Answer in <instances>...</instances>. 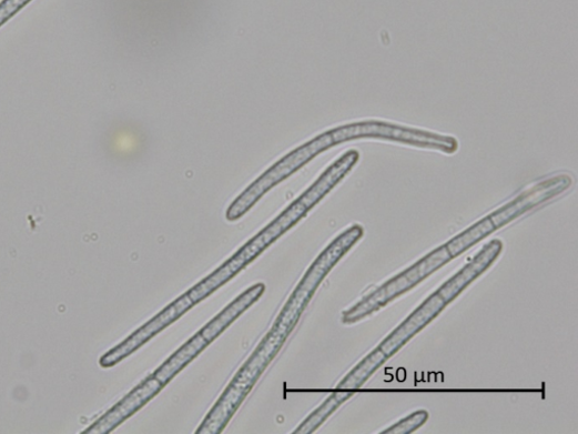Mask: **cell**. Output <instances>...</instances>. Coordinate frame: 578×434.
Here are the masks:
<instances>
[{
  "instance_id": "obj_1",
  "label": "cell",
  "mask_w": 578,
  "mask_h": 434,
  "mask_svg": "<svg viewBox=\"0 0 578 434\" xmlns=\"http://www.w3.org/2000/svg\"><path fill=\"white\" fill-rule=\"evenodd\" d=\"M361 153L349 150L341 155L297 200L250 240L214 273L192 287L187 294L194 304L206 300L220 287L237 276L242 270L260 256L287 231L296 226L358 164Z\"/></svg>"
},
{
  "instance_id": "obj_2",
  "label": "cell",
  "mask_w": 578,
  "mask_h": 434,
  "mask_svg": "<svg viewBox=\"0 0 578 434\" xmlns=\"http://www.w3.org/2000/svg\"><path fill=\"white\" fill-rule=\"evenodd\" d=\"M402 135V127L379 121L353 123L324 132L285 154L255 180L227 206L225 219L227 222L240 221L268 191L301 171L320 153L335 145L356 139H382L398 142Z\"/></svg>"
},
{
  "instance_id": "obj_3",
  "label": "cell",
  "mask_w": 578,
  "mask_h": 434,
  "mask_svg": "<svg viewBox=\"0 0 578 434\" xmlns=\"http://www.w3.org/2000/svg\"><path fill=\"white\" fill-rule=\"evenodd\" d=\"M266 285L258 283L231 302L181 349L165 360L143 382L142 386L155 397L182 370L213 343L231 323L252 307L265 293Z\"/></svg>"
},
{
  "instance_id": "obj_4",
  "label": "cell",
  "mask_w": 578,
  "mask_h": 434,
  "mask_svg": "<svg viewBox=\"0 0 578 434\" xmlns=\"http://www.w3.org/2000/svg\"><path fill=\"white\" fill-rule=\"evenodd\" d=\"M572 185V179L562 174L544 180L516 196L510 202L486 215L480 222L459 233L445 246L453 259L464 254L501 228L508 225L518 216L561 195Z\"/></svg>"
},
{
  "instance_id": "obj_5",
  "label": "cell",
  "mask_w": 578,
  "mask_h": 434,
  "mask_svg": "<svg viewBox=\"0 0 578 434\" xmlns=\"http://www.w3.org/2000/svg\"><path fill=\"white\" fill-rule=\"evenodd\" d=\"M447 304L435 292L409 317L404 320L371 354L355 366L337 385V391H356L362 388L369 377L407 345L417 334L435 320Z\"/></svg>"
},
{
  "instance_id": "obj_6",
  "label": "cell",
  "mask_w": 578,
  "mask_h": 434,
  "mask_svg": "<svg viewBox=\"0 0 578 434\" xmlns=\"http://www.w3.org/2000/svg\"><path fill=\"white\" fill-rule=\"evenodd\" d=\"M452 260L453 258L445 244L438 246L410 268L404 270L403 273L378 287L358 304L343 312L342 322L353 324L372 315L398 296L414 290Z\"/></svg>"
},
{
  "instance_id": "obj_7",
  "label": "cell",
  "mask_w": 578,
  "mask_h": 434,
  "mask_svg": "<svg viewBox=\"0 0 578 434\" xmlns=\"http://www.w3.org/2000/svg\"><path fill=\"white\" fill-rule=\"evenodd\" d=\"M193 306H195V304L186 292L142 325V327L132 334L126 341L104 354L100 360V365L103 367H111L119 364L169 327L173 322L181 319Z\"/></svg>"
},
{
  "instance_id": "obj_8",
  "label": "cell",
  "mask_w": 578,
  "mask_h": 434,
  "mask_svg": "<svg viewBox=\"0 0 578 434\" xmlns=\"http://www.w3.org/2000/svg\"><path fill=\"white\" fill-rule=\"evenodd\" d=\"M503 243L493 240L486 244L477 255L457 273L444 283L436 292L448 305L475 283L495 263L503 251Z\"/></svg>"
},
{
  "instance_id": "obj_9",
  "label": "cell",
  "mask_w": 578,
  "mask_h": 434,
  "mask_svg": "<svg viewBox=\"0 0 578 434\" xmlns=\"http://www.w3.org/2000/svg\"><path fill=\"white\" fill-rule=\"evenodd\" d=\"M353 396V391H338L333 393L293 433H314L342 404H344L346 401H349Z\"/></svg>"
},
{
  "instance_id": "obj_10",
  "label": "cell",
  "mask_w": 578,
  "mask_h": 434,
  "mask_svg": "<svg viewBox=\"0 0 578 434\" xmlns=\"http://www.w3.org/2000/svg\"><path fill=\"white\" fill-rule=\"evenodd\" d=\"M429 414L427 411H417L407 417L393 424L391 427L383 431L384 434H409L414 433L427 423Z\"/></svg>"
},
{
  "instance_id": "obj_11",
  "label": "cell",
  "mask_w": 578,
  "mask_h": 434,
  "mask_svg": "<svg viewBox=\"0 0 578 434\" xmlns=\"http://www.w3.org/2000/svg\"><path fill=\"white\" fill-rule=\"evenodd\" d=\"M31 0H4L0 3V27L13 18L22 10Z\"/></svg>"
}]
</instances>
